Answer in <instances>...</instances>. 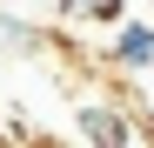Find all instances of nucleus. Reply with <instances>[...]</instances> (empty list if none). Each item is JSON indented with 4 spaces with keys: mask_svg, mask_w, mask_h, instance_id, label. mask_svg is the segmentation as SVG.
<instances>
[{
    "mask_svg": "<svg viewBox=\"0 0 154 148\" xmlns=\"http://www.w3.org/2000/svg\"><path fill=\"white\" fill-rule=\"evenodd\" d=\"M81 135H87L94 148H127V128H121L100 101H87V108H81Z\"/></svg>",
    "mask_w": 154,
    "mask_h": 148,
    "instance_id": "f257e3e1",
    "label": "nucleus"
},
{
    "mask_svg": "<svg viewBox=\"0 0 154 148\" xmlns=\"http://www.w3.org/2000/svg\"><path fill=\"white\" fill-rule=\"evenodd\" d=\"M121 67H154V27L134 20V27H121V47H114Z\"/></svg>",
    "mask_w": 154,
    "mask_h": 148,
    "instance_id": "f03ea898",
    "label": "nucleus"
},
{
    "mask_svg": "<svg viewBox=\"0 0 154 148\" xmlns=\"http://www.w3.org/2000/svg\"><path fill=\"white\" fill-rule=\"evenodd\" d=\"M60 7H67V14H94L100 0H60Z\"/></svg>",
    "mask_w": 154,
    "mask_h": 148,
    "instance_id": "7ed1b4c3",
    "label": "nucleus"
}]
</instances>
